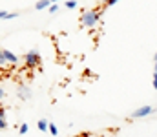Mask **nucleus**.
I'll list each match as a JSON object with an SVG mask.
<instances>
[{
    "label": "nucleus",
    "mask_w": 157,
    "mask_h": 137,
    "mask_svg": "<svg viewBox=\"0 0 157 137\" xmlns=\"http://www.w3.org/2000/svg\"><path fill=\"white\" fill-rule=\"evenodd\" d=\"M6 60H7V62H11V64H17V62H18V57H17L15 53H11L9 49H2V53H0V64L4 66V64H6Z\"/></svg>",
    "instance_id": "obj_3"
},
{
    "label": "nucleus",
    "mask_w": 157,
    "mask_h": 137,
    "mask_svg": "<svg viewBox=\"0 0 157 137\" xmlns=\"http://www.w3.org/2000/svg\"><path fill=\"white\" fill-rule=\"evenodd\" d=\"M64 6H66L68 9H75V7H77V2H75V0H66Z\"/></svg>",
    "instance_id": "obj_9"
},
{
    "label": "nucleus",
    "mask_w": 157,
    "mask_h": 137,
    "mask_svg": "<svg viewBox=\"0 0 157 137\" xmlns=\"http://www.w3.org/2000/svg\"><path fill=\"white\" fill-rule=\"evenodd\" d=\"M7 128V123H6V119H0V130H6Z\"/></svg>",
    "instance_id": "obj_13"
},
{
    "label": "nucleus",
    "mask_w": 157,
    "mask_h": 137,
    "mask_svg": "<svg viewBox=\"0 0 157 137\" xmlns=\"http://www.w3.org/2000/svg\"><path fill=\"white\" fill-rule=\"evenodd\" d=\"M152 82H154V88L157 90V71H154V81Z\"/></svg>",
    "instance_id": "obj_15"
},
{
    "label": "nucleus",
    "mask_w": 157,
    "mask_h": 137,
    "mask_svg": "<svg viewBox=\"0 0 157 137\" xmlns=\"http://www.w3.org/2000/svg\"><path fill=\"white\" fill-rule=\"evenodd\" d=\"M0 119H6V110H4V108L0 110Z\"/></svg>",
    "instance_id": "obj_16"
},
{
    "label": "nucleus",
    "mask_w": 157,
    "mask_h": 137,
    "mask_svg": "<svg viewBox=\"0 0 157 137\" xmlns=\"http://www.w3.org/2000/svg\"><path fill=\"white\" fill-rule=\"evenodd\" d=\"M154 112H157V108H154V106H143V108H137V110L132 113V117H133V119H139V117H146V115H150V113H154Z\"/></svg>",
    "instance_id": "obj_4"
},
{
    "label": "nucleus",
    "mask_w": 157,
    "mask_h": 137,
    "mask_svg": "<svg viewBox=\"0 0 157 137\" xmlns=\"http://www.w3.org/2000/svg\"><path fill=\"white\" fill-rule=\"evenodd\" d=\"M4 97H6V90H4V88H0V99H4Z\"/></svg>",
    "instance_id": "obj_17"
},
{
    "label": "nucleus",
    "mask_w": 157,
    "mask_h": 137,
    "mask_svg": "<svg viewBox=\"0 0 157 137\" xmlns=\"http://www.w3.org/2000/svg\"><path fill=\"white\" fill-rule=\"evenodd\" d=\"M55 2H59V0H51V4H55Z\"/></svg>",
    "instance_id": "obj_18"
},
{
    "label": "nucleus",
    "mask_w": 157,
    "mask_h": 137,
    "mask_svg": "<svg viewBox=\"0 0 157 137\" xmlns=\"http://www.w3.org/2000/svg\"><path fill=\"white\" fill-rule=\"evenodd\" d=\"M51 6V0H39L37 4H35V9L37 11H42V9H46V7H49Z\"/></svg>",
    "instance_id": "obj_5"
},
{
    "label": "nucleus",
    "mask_w": 157,
    "mask_h": 137,
    "mask_svg": "<svg viewBox=\"0 0 157 137\" xmlns=\"http://www.w3.org/2000/svg\"><path fill=\"white\" fill-rule=\"evenodd\" d=\"M57 11H59V6L57 4H51L49 6V13H57Z\"/></svg>",
    "instance_id": "obj_12"
},
{
    "label": "nucleus",
    "mask_w": 157,
    "mask_h": 137,
    "mask_svg": "<svg viewBox=\"0 0 157 137\" xmlns=\"http://www.w3.org/2000/svg\"><path fill=\"white\" fill-rule=\"evenodd\" d=\"M24 60H26V66H28V68H35V66L39 64V60H40L39 51H37V49L28 51V53H26V57H24Z\"/></svg>",
    "instance_id": "obj_2"
},
{
    "label": "nucleus",
    "mask_w": 157,
    "mask_h": 137,
    "mask_svg": "<svg viewBox=\"0 0 157 137\" xmlns=\"http://www.w3.org/2000/svg\"><path fill=\"white\" fill-rule=\"evenodd\" d=\"M18 95H20L22 99H29V97H31V93H29V90H28L26 86H20V88H18Z\"/></svg>",
    "instance_id": "obj_8"
},
{
    "label": "nucleus",
    "mask_w": 157,
    "mask_h": 137,
    "mask_svg": "<svg viewBox=\"0 0 157 137\" xmlns=\"http://www.w3.org/2000/svg\"><path fill=\"white\" fill-rule=\"evenodd\" d=\"M17 17H18V13H17V11H13V13L0 11V18H2V20H7V18H17Z\"/></svg>",
    "instance_id": "obj_7"
},
{
    "label": "nucleus",
    "mask_w": 157,
    "mask_h": 137,
    "mask_svg": "<svg viewBox=\"0 0 157 137\" xmlns=\"http://www.w3.org/2000/svg\"><path fill=\"white\" fill-rule=\"evenodd\" d=\"M28 130H29V126H28L26 123H24V124H20V128H18V132H20L22 135H24V134H28Z\"/></svg>",
    "instance_id": "obj_11"
},
{
    "label": "nucleus",
    "mask_w": 157,
    "mask_h": 137,
    "mask_svg": "<svg viewBox=\"0 0 157 137\" xmlns=\"http://www.w3.org/2000/svg\"><path fill=\"white\" fill-rule=\"evenodd\" d=\"M49 132H51V135H53V137L59 135V130H57V126H55L53 123H49Z\"/></svg>",
    "instance_id": "obj_10"
},
{
    "label": "nucleus",
    "mask_w": 157,
    "mask_h": 137,
    "mask_svg": "<svg viewBox=\"0 0 157 137\" xmlns=\"http://www.w3.org/2000/svg\"><path fill=\"white\" fill-rule=\"evenodd\" d=\"M154 59H155V62H157V51H155V57H154Z\"/></svg>",
    "instance_id": "obj_19"
},
{
    "label": "nucleus",
    "mask_w": 157,
    "mask_h": 137,
    "mask_svg": "<svg viewBox=\"0 0 157 137\" xmlns=\"http://www.w3.org/2000/svg\"><path fill=\"white\" fill-rule=\"evenodd\" d=\"M99 20H101V11H97V9H86L80 15V24L90 29H93L99 24Z\"/></svg>",
    "instance_id": "obj_1"
},
{
    "label": "nucleus",
    "mask_w": 157,
    "mask_h": 137,
    "mask_svg": "<svg viewBox=\"0 0 157 137\" xmlns=\"http://www.w3.org/2000/svg\"><path fill=\"white\" fill-rule=\"evenodd\" d=\"M37 126H39L40 132H48V130H49V121H46V119H40L39 123H37Z\"/></svg>",
    "instance_id": "obj_6"
},
{
    "label": "nucleus",
    "mask_w": 157,
    "mask_h": 137,
    "mask_svg": "<svg viewBox=\"0 0 157 137\" xmlns=\"http://www.w3.org/2000/svg\"><path fill=\"white\" fill-rule=\"evenodd\" d=\"M119 0H104V6L108 7V6H113V4H117Z\"/></svg>",
    "instance_id": "obj_14"
}]
</instances>
